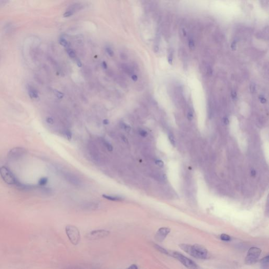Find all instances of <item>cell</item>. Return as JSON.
Returning a JSON list of instances; mask_svg holds the SVG:
<instances>
[{"label": "cell", "mask_w": 269, "mask_h": 269, "mask_svg": "<svg viewBox=\"0 0 269 269\" xmlns=\"http://www.w3.org/2000/svg\"><path fill=\"white\" fill-rule=\"evenodd\" d=\"M121 139H122V141L124 142H126V143H128V140L125 136H122L121 137Z\"/></svg>", "instance_id": "obj_42"}, {"label": "cell", "mask_w": 269, "mask_h": 269, "mask_svg": "<svg viewBox=\"0 0 269 269\" xmlns=\"http://www.w3.org/2000/svg\"><path fill=\"white\" fill-rule=\"evenodd\" d=\"M156 164L158 166H159L160 167H162L163 166H164V162H163L161 160H156L155 161Z\"/></svg>", "instance_id": "obj_26"}, {"label": "cell", "mask_w": 269, "mask_h": 269, "mask_svg": "<svg viewBox=\"0 0 269 269\" xmlns=\"http://www.w3.org/2000/svg\"><path fill=\"white\" fill-rule=\"evenodd\" d=\"M261 253V249L253 247L249 249L248 251L245 262L248 264H253L254 263Z\"/></svg>", "instance_id": "obj_5"}, {"label": "cell", "mask_w": 269, "mask_h": 269, "mask_svg": "<svg viewBox=\"0 0 269 269\" xmlns=\"http://www.w3.org/2000/svg\"><path fill=\"white\" fill-rule=\"evenodd\" d=\"M0 175H1L3 180L6 184L10 185H18L19 182L13 174V172L6 167L3 166L1 167L0 168Z\"/></svg>", "instance_id": "obj_2"}, {"label": "cell", "mask_w": 269, "mask_h": 269, "mask_svg": "<svg viewBox=\"0 0 269 269\" xmlns=\"http://www.w3.org/2000/svg\"><path fill=\"white\" fill-rule=\"evenodd\" d=\"M189 46L191 49H193L194 48V46H195L194 42L192 39H190L189 41Z\"/></svg>", "instance_id": "obj_25"}, {"label": "cell", "mask_w": 269, "mask_h": 269, "mask_svg": "<svg viewBox=\"0 0 269 269\" xmlns=\"http://www.w3.org/2000/svg\"><path fill=\"white\" fill-rule=\"evenodd\" d=\"M76 63H77V65L79 67H81L82 66V63L79 60H77L76 61Z\"/></svg>", "instance_id": "obj_39"}, {"label": "cell", "mask_w": 269, "mask_h": 269, "mask_svg": "<svg viewBox=\"0 0 269 269\" xmlns=\"http://www.w3.org/2000/svg\"><path fill=\"white\" fill-rule=\"evenodd\" d=\"M231 47L233 51H234L236 50V42L235 41L232 42V43L231 45Z\"/></svg>", "instance_id": "obj_31"}, {"label": "cell", "mask_w": 269, "mask_h": 269, "mask_svg": "<svg viewBox=\"0 0 269 269\" xmlns=\"http://www.w3.org/2000/svg\"><path fill=\"white\" fill-rule=\"evenodd\" d=\"M250 91L251 92V93H254V91H255V85L253 84H251V85H250Z\"/></svg>", "instance_id": "obj_30"}, {"label": "cell", "mask_w": 269, "mask_h": 269, "mask_svg": "<svg viewBox=\"0 0 269 269\" xmlns=\"http://www.w3.org/2000/svg\"><path fill=\"white\" fill-rule=\"evenodd\" d=\"M66 233L70 241L74 245L79 243L81 239L80 233L78 228L75 226L68 225L66 227Z\"/></svg>", "instance_id": "obj_3"}, {"label": "cell", "mask_w": 269, "mask_h": 269, "mask_svg": "<svg viewBox=\"0 0 269 269\" xmlns=\"http://www.w3.org/2000/svg\"><path fill=\"white\" fill-rule=\"evenodd\" d=\"M179 246L182 250L194 257L200 259H206L209 257L207 250L200 245L195 244L191 245L187 244H180Z\"/></svg>", "instance_id": "obj_1"}, {"label": "cell", "mask_w": 269, "mask_h": 269, "mask_svg": "<svg viewBox=\"0 0 269 269\" xmlns=\"http://www.w3.org/2000/svg\"><path fill=\"white\" fill-rule=\"evenodd\" d=\"M103 124H104V125H108V124H109V120H108V119H104V120H103Z\"/></svg>", "instance_id": "obj_41"}, {"label": "cell", "mask_w": 269, "mask_h": 269, "mask_svg": "<svg viewBox=\"0 0 269 269\" xmlns=\"http://www.w3.org/2000/svg\"><path fill=\"white\" fill-rule=\"evenodd\" d=\"M169 253L171 256L177 259L186 267L191 268H196L198 267V266L195 262L178 252L171 251V252H169Z\"/></svg>", "instance_id": "obj_4"}, {"label": "cell", "mask_w": 269, "mask_h": 269, "mask_svg": "<svg viewBox=\"0 0 269 269\" xmlns=\"http://www.w3.org/2000/svg\"><path fill=\"white\" fill-rule=\"evenodd\" d=\"M170 232V229L168 228H161L158 230L156 234V238L158 241H162Z\"/></svg>", "instance_id": "obj_9"}, {"label": "cell", "mask_w": 269, "mask_h": 269, "mask_svg": "<svg viewBox=\"0 0 269 269\" xmlns=\"http://www.w3.org/2000/svg\"><path fill=\"white\" fill-rule=\"evenodd\" d=\"M121 128L122 129H124L127 132H129L131 130V127L128 125H126L125 124H122L121 125Z\"/></svg>", "instance_id": "obj_19"}, {"label": "cell", "mask_w": 269, "mask_h": 269, "mask_svg": "<svg viewBox=\"0 0 269 269\" xmlns=\"http://www.w3.org/2000/svg\"><path fill=\"white\" fill-rule=\"evenodd\" d=\"M260 100L261 102V103H262V104H265L266 103V99L263 97L262 96H261L260 97Z\"/></svg>", "instance_id": "obj_33"}, {"label": "cell", "mask_w": 269, "mask_h": 269, "mask_svg": "<svg viewBox=\"0 0 269 269\" xmlns=\"http://www.w3.org/2000/svg\"><path fill=\"white\" fill-rule=\"evenodd\" d=\"M208 73L209 75H211L212 74V69H211L210 67H208Z\"/></svg>", "instance_id": "obj_40"}, {"label": "cell", "mask_w": 269, "mask_h": 269, "mask_svg": "<svg viewBox=\"0 0 269 269\" xmlns=\"http://www.w3.org/2000/svg\"><path fill=\"white\" fill-rule=\"evenodd\" d=\"M131 79H132V80L134 82H136V81L138 80V77H137V76L136 75H133L132 76Z\"/></svg>", "instance_id": "obj_34"}, {"label": "cell", "mask_w": 269, "mask_h": 269, "mask_svg": "<svg viewBox=\"0 0 269 269\" xmlns=\"http://www.w3.org/2000/svg\"><path fill=\"white\" fill-rule=\"evenodd\" d=\"M223 122H224L225 124H226V125H228V124H229V119H228V118L227 117H225V118H223Z\"/></svg>", "instance_id": "obj_38"}, {"label": "cell", "mask_w": 269, "mask_h": 269, "mask_svg": "<svg viewBox=\"0 0 269 269\" xmlns=\"http://www.w3.org/2000/svg\"><path fill=\"white\" fill-rule=\"evenodd\" d=\"M66 136H67V139H68L69 140H71V139H72V133L71 132H70V131H68L66 132Z\"/></svg>", "instance_id": "obj_28"}, {"label": "cell", "mask_w": 269, "mask_h": 269, "mask_svg": "<svg viewBox=\"0 0 269 269\" xmlns=\"http://www.w3.org/2000/svg\"><path fill=\"white\" fill-rule=\"evenodd\" d=\"M154 246L157 250L159 251V252H161L162 253L166 254H169V252L166 250H165L164 248H162L161 246H159L158 245H157V244H155Z\"/></svg>", "instance_id": "obj_14"}, {"label": "cell", "mask_w": 269, "mask_h": 269, "mask_svg": "<svg viewBox=\"0 0 269 269\" xmlns=\"http://www.w3.org/2000/svg\"><path fill=\"white\" fill-rule=\"evenodd\" d=\"M128 268H131V269H137L138 268V266L136 265V264H132L131 266H130Z\"/></svg>", "instance_id": "obj_37"}, {"label": "cell", "mask_w": 269, "mask_h": 269, "mask_svg": "<svg viewBox=\"0 0 269 269\" xmlns=\"http://www.w3.org/2000/svg\"><path fill=\"white\" fill-rule=\"evenodd\" d=\"M169 140H170V141L172 145L175 146V140L174 136H173V135H172V134L170 133L169 134Z\"/></svg>", "instance_id": "obj_21"}, {"label": "cell", "mask_w": 269, "mask_h": 269, "mask_svg": "<svg viewBox=\"0 0 269 269\" xmlns=\"http://www.w3.org/2000/svg\"><path fill=\"white\" fill-rule=\"evenodd\" d=\"M64 177L67 181L73 185L79 186L81 184L80 180L73 174L67 173L65 174Z\"/></svg>", "instance_id": "obj_10"}, {"label": "cell", "mask_w": 269, "mask_h": 269, "mask_svg": "<svg viewBox=\"0 0 269 269\" xmlns=\"http://www.w3.org/2000/svg\"><path fill=\"white\" fill-rule=\"evenodd\" d=\"M47 181H48L47 178H45V177H44V178H41L39 180V182H38V184H39L40 186H44L47 183Z\"/></svg>", "instance_id": "obj_17"}, {"label": "cell", "mask_w": 269, "mask_h": 269, "mask_svg": "<svg viewBox=\"0 0 269 269\" xmlns=\"http://www.w3.org/2000/svg\"><path fill=\"white\" fill-rule=\"evenodd\" d=\"M102 197L106 199H107L110 201H121L124 200L122 197L118 196H109L106 195H103Z\"/></svg>", "instance_id": "obj_12"}, {"label": "cell", "mask_w": 269, "mask_h": 269, "mask_svg": "<svg viewBox=\"0 0 269 269\" xmlns=\"http://www.w3.org/2000/svg\"><path fill=\"white\" fill-rule=\"evenodd\" d=\"M54 93H55V95L57 97V98H59L60 99H62L64 96L63 94L58 91H55Z\"/></svg>", "instance_id": "obj_20"}, {"label": "cell", "mask_w": 269, "mask_h": 269, "mask_svg": "<svg viewBox=\"0 0 269 269\" xmlns=\"http://www.w3.org/2000/svg\"><path fill=\"white\" fill-rule=\"evenodd\" d=\"M261 262L262 264H267L268 262V256L267 255L266 257H265L263 259H262V260H261Z\"/></svg>", "instance_id": "obj_22"}, {"label": "cell", "mask_w": 269, "mask_h": 269, "mask_svg": "<svg viewBox=\"0 0 269 269\" xmlns=\"http://www.w3.org/2000/svg\"><path fill=\"white\" fill-rule=\"evenodd\" d=\"M139 134L142 137H145L147 136V132L146 131L144 130H141L139 131Z\"/></svg>", "instance_id": "obj_24"}, {"label": "cell", "mask_w": 269, "mask_h": 269, "mask_svg": "<svg viewBox=\"0 0 269 269\" xmlns=\"http://www.w3.org/2000/svg\"><path fill=\"white\" fill-rule=\"evenodd\" d=\"M67 53H68L69 55L71 57V58H75V57L76 56L75 51L73 50H72V49H70V48H69V47H68L67 49Z\"/></svg>", "instance_id": "obj_15"}, {"label": "cell", "mask_w": 269, "mask_h": 269, "mask_svg": "<svg viewBox=\"0 0 269 269\" xmlns=\"http://www.w3.org/2000/svg\"><path fill=\"white\" fill-rule=\"evenodd\" d=\"M106 52L107 53V54L110 56V57H113L114 55V51H113V50L111 49L110 47H107L106 48Z\"/></svg>", "instance_id": "obj_18"}, {"label": "cell", "mask_w": 269, "mask_h": 269, "mask_svg": "<svg viewBox=\"0 0 269 269\" xmlns=\"http://www.w3.org/2000/svg\"><path fill=\"white\" fill-rule=\"evenodd\" d=\"M172 60H173V57H172V54H169V56H168V62L170 64H172Z\"/></svg>", "instance_id": "obj_27"}, {"label": "cell", "mask_w": 269, "mask_h": 269, "mask_svg": "<svg viewBox=\"0 0 269 269\" xmlns=\"http://www.w3.org/2000/svg\"><path fill=\"white\" fill-rule=\"evenodd\" d=\"M27 92L28 95H29V96L32 99H37L39 97V94H38L37 90L34 87H33V86H27Z\"/></svg>", "instance_id": "obj_11"}, {"label": "cell", "mask_w": 269, "mask_h": 269, "mask_svg": "<svg viewBox=\"0 0 269 269\" xmlns=\"http://www.w3.org/2000/svg\"><path fill=\"white\" fill-rule=\"evenodd\" d=\"M231 96L233 99H236L237 98V93L235 92H232L231 93Z\"/></svg>", "instance_id": "obj_36"}, {"label": "cell", "mask_w": 269, "mask_h": 269, "mask_svg": "<svg viewBox=\"0 0 269 269\" xmlns=\"http://www.w3.org/2000/svg\"><path fill=\"white\" fill-rule=\"evenodd\" d=\"M188 118L189 120H191L193 118V115L191 112H189L188 114Z\"/></svg>", "instance_id": "obj_32"}, {"label": "cell", "mask_w": 269, "mask_h": 269, "mask_svg": "<svg viewBox=\"0 0 269 269\" xmlns=\"http://www.w3.org/2000/svg\"><path fill=\"white\" fill-rule=\"evenodd\" d=\"M110 233L109 231L105 230H94L86 235V237L88 239L98 240L104 238L108 236Z\"/></svg>", "instance_id": "obj_7"}, {"label": "cell", "mask_w": 269, "mask_h": 269, "mask_svg": "<svg viewBox=\"0 0 269 269\" xmlns=\"http://www.w3.org/2000/svg\"><path fill=\"white\" fill-rule=\"evenodd\" d=\"M59 43L60 44L62 45L63 46L65 47H66V48H68L69 47V42L67 41V40L65 39V38L64 37H61L59 39Z\"/></svg>", "instance_id": "obj_13"}, {"label": "cell", "mask_w": 269, "mask_h": 269, "mask_svg": "<svg viewBox=\"0 0 269 269\" xmlns=\"http://www.w3.org/2000/svg\"><path fill=\"white\" fill-rule=\"evenodd\" d=\"M220 239L221 240H223V241H230V240H231V237L227 234H222L220 236Z\"/></svg>", "instance_id": "obj_16"}, {"label": "cell", "mask_w": 269, "mask_h": 269, "mask_svg": "<svg viewBox=\"0 0 269 269\" xmlns=\"http://www.w3.org/2000/svg\"><path fill=\"white\" fill-rule=\"evenodd\" d=\"M82 8V5L80 4H74L72 5L68 8L64 14V17H68L73 15L76 12L79 11Z\"/></svg>", "instance_id": "obj_8"}, {"label": "cell", "mask_w": 269, "mask_h": 269, "mask_svg": "<svg viewBox=\"0 0 269 269\" xmlns=\"http://www.w3.org/2000/svg\"><path fill=\"white\" fill-rule=\"evenodd\" d=\"M46 121L47 122V123H49V124H51V125L53 124L54 123V120H53L52 118H51V117L47 118L46 119Z\"/></svg>", "instance_id": "obj_29"}, {"label": "cell", "mask_w": 269, "mask_h": 269, "mask_svg": "<svg viewBox=\"0 0 269 269\" xmlns=\"http://www.w3.org/2000/svg\"><path fill=\"white\" fill-rule=\"evenodd\" d=\"M26 153V150L22 147H15L10 150L8 152V158L12 160H16L21 158Z\"/></svg>", "instance_id": "obj_6"}, {"label": "cell", "mask_w": 269, "mask_h": 269, "mask_svg": "<svg viewBox=\"0 0 269 269\" xmlns=\"http://www.w3.org/2000/svg\"><path fill=\"white\" fill-rule=\"evenodd\" d=\"M105 146L106 147V148H107L108 150L109 151H113V146L110 145V144L108 142H106L105 143Z\"/></svg>", "instance_id": "obj_23"}, {"label": "cell", "mask_w": 269, "mask_h": 269, "mask_svg": "<svg viewBox=\"0 0 269 269\" xmlns=\"http://www.w3.org/2000/svg\"><path fill=\"white\" fill-rule=\"evenodd\" d=\"M102 66L103 67V69H104L105 70H106L107 69V64L105 62H102Z\"/></svg>", "instance_id": "obj_35"}]
</instances>
